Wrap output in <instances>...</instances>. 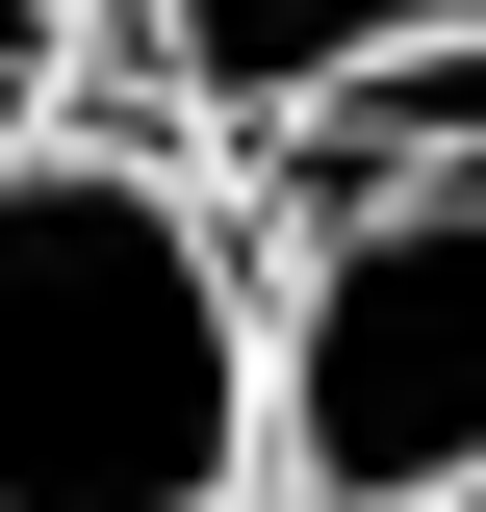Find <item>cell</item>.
<instances>
[{"label":"cell","mask_w":486,"mask_h":512,"mask_svg":"<svg viewBox=\"0 0 486 512\" xmlns=\"http://www.w3.org/2000/svg\"><path fill=\"white\" fill-rule=\"evenodd\" d=\"M0 512H256V256L180 154H0Z\"/></svg>","instance_id":"1"},{"label":"cell","mask_w":486,"mask_h":512,"mask_svg":"<svg viewBox=\"0 0 486 512\" xmlns=\"http://www.w3.org/2000/svg\"><path fill=\"white\" fill-rule=\"evenodd\" d=\"M256 487L282 512H486V154L307 180L256 282Z\"/></svg>","instance_id":"2"},{"label":"cell","mask_w":486,"mask_h":512,"mask_svg":"<svg viewBox=\"0 0 486 512\" xmlns=\"http://www.w3.org/2000/svg\"><path fill=\"white\" fill-rule=\"evenodd\" d=\"M128 52L205 154H307L333 103H410V77H486V0H128Z\"/></svg>","instance_id":"3"},{"label":"cell","mask_w":486,"mask_h":512,"mask_svg":"<svg viewBox=\"0 0 486 512\" xmlns=\"http://www.w3.org/2000/svg\"><path fill=\"white\" fill-rule=\"evenodd\" d=\"M77 77H103V0H0V154L77 128Z\"/></svg>","instance_id":"4"}]
</instances>
